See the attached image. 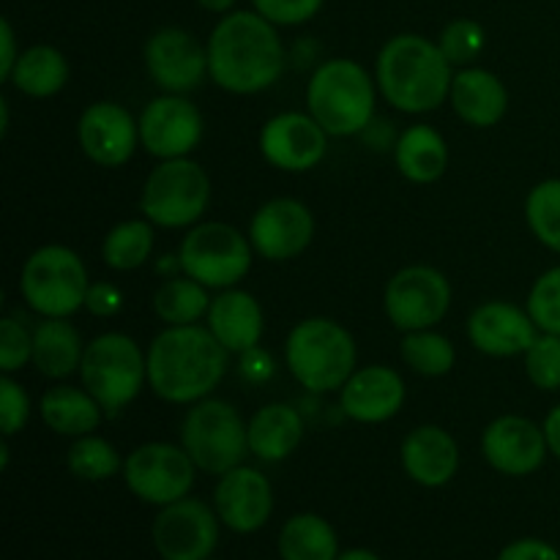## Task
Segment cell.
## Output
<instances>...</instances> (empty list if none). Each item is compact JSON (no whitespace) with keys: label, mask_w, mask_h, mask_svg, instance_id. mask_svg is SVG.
<instances>
[{"label":"cell","mask_w":560,"mask_h":560,"mask_svg":"<svg viewBox=\"0 0 560 560\" xmlns=\"http://www.w3.org/2000/svg\"><path fill=\"white\" fill-rule=\"evenodd\" d=\"M284 71V47L273 22L257 11H233L208 38V77L230 93H260Z\"/></svg>","instance_id":"1"},{"label":"cell","mask_w":560,"mask_h":560,"mask_svg":"<svg viewBox=\"0 0 560 560\" xmlns=\"http://www.w3.org/2000/svg\"><path fill=\"white\" fill-rule=\"evenodd\" d=\"M228 359L211 328L167 326L148 348V383L164 402L195 405L222 383Z\"/></svg>","instance_id":"2"},{"label":"cell","mask_w":560,"mask_h":560,"mask_svg":"<svg viewBox=\"0 0 560 560\" xmlns=\"http://www.w3.org/2000/svg\"><path fill=\"white\" fill-rule=\"evenodd\" d=\"M452 63L441 44L416 33L394 36L377 55V88L386 102L402 113L421 115L438 109L452 93Z\"/></svg>","instance_id":"3"},{"label":"cell","mask_w":560,"mask_h":560,"mask_svg":"<svg viewBox=\"0 0 560 560\" xmlns=\"http://www.w3.org/2000/svg\"><path fill=\"white\" fill-rule=\"evenodd\" d=\"M306 109L328 137L359 135L375 118V82L355 60H326L306 85Z\"/></svg>","instance_id":"4"},{"label":"cell","mask_w":560,"mask_h":560,"mask_svg":"<svg viewBox=\"0 0 560 560\" xmlns=\"http://www.w3.org/2000/svg\"><path fill=\"white\" fill-rule=\"evenodd\" d=\"M284 361L306 392H339L355 372V342L337 320L306 317L288 334Z\"/></svg>","instance_id":"5"},{"label":"cell","mask_w":560,"mask_h":560,"mask_svg":"<svg viewBox=\"0 0 560 560\" xmlns=\"http://www.w3.org/2000/svg\"><path fill=\"white\" fill-rule=\"evenodd\" d=\"M180 446L197 465V470L224 476L244 465L249 454V424L224 399H200L191 405L180 424Z\"/></svg>","instance_id":"6"},{"label":"cell","mask_w":560,"mask_h":560,"mask_svg":"<svg viewBox=\"0 0 560 560\" xmlns=\"http://www.w3.org/2000/svg\"><path fill=\"white\" fill-rule=\"evenodd\" d=\"M80 377L104 413H118L148 383V353L126 334H102L85 345Z\"/></svg>","instance_id":"7"},{"label":"cell","mask_w":560,"mask_h":560,"mask_svg":"<svg viewBox=\"0 0 560 560\" xmlns=\"http://www.w3.org/2000/svg\"><path fill=\"white\" fill-rule=\"evenodd\" d=\"M88 288L85 262L69 246H42L22 266V299L42 317H71L85 306Z\"/></svg>","instance_id":"8"},{"label":"cell","mask_w":560,"mask_h":560,"mask_svg":"<svg viewBox=\"0 0 560 560\" xmlns=\"http://www.w3.org/2000/svg\"><path fill=\"white\" fill-rule=\"evenodd\" d=\"M211 202V178L191 159H164L145 178L140 208L156 228H195Z\"/></svg>","instance_id":"9"},{"label":"cell","mask_w":560,"mask_h":560,"mask_svg":"<svg viewBox=\"0 0 560 560\" xmlns=\"http://www.w3.org/2000/svg\"><path fill=\"white\" fill-rule=\"evenodd\" d=\"M252 241L233 224L200 222L184 235L180 271L213 290L235 288L252 268Z\"/></svg>","instance_id":"10"},{"label":"cell","mask_w":560,"mask_h":560,"mask_svg":"<svg viewBox=\"0 0 560 560\" xmlns=\"http://www.w3.org/2000/svg\"><path fill=\"white\" fill-rule=\"evenodd\" d=\"M195 470L197 465L184 446L156 441L135 448L126 457L124 481L140 501L151 506H170L180 498H189Z\"/></svg>","instance_id":"11"},{"label":"cell","mask_w":560,"mask_h":560,"mask_svg":"<svg viewBox=\"0 0 560 560\" xmlns=\"http://www.w3.org/2000/svg\"><path fill=\"white\" fill-rule=\"evenodd\" d=\"M394 328L410 334L441 323L452 306V284L438 268L408 266L394 273L383 295Z\"/></svg>","instance_id":"12"},{"label":"cell","mask_w":560,"mask_h":560,"mask_svg":"<svg viewBox=\"0 0 560 560\" xmlns=\"http://www.w3.org/2000/svg\"><path fill=\"white\" fill-rule=\"evenodd\" d=\"M219 545V514L197 498L162 506L153 520V547L164 560H208Z\"/></svg>","instance_id":"13"},{"label":"cell","mask_w":560,"mask_h":560,"mask_svg":"<svg viewBox=\"0 0 560 560\" xmlns=\"http://www.w3.org/2000/svg\"><path fill=\"white\" fill-rule=\"evenodd\" d=\"M202 137V115L184 93H164L140 115V142L151 156H189Z\"/></svg>","instance_id":"14"},{"label":"cell","mask_w":560,"mask_h":560,"mask_svg":"<svg viewBox=\"0 0 560 560\" xmlns=\"http://www.w3.org/2000/svg\"><path fill=\"white\" fill-rule=\"evenodd\" d=\"M315 238V219L304 202L293 197H277L257 208L249 222V241L260 257L284 262L306 252Z\"/></svg>","instance_id":"15"},{"label":"cell","mask_w":560,"mask_h":560,"mask_svg":"<svg viewBox=\"0 0 560 560\" xmlns=\"http://www.w3.org/2000/svg\"><path fill=\"white\" fill-rule=\"evenodd\" d=\"M145 69L164 93H189L208 74V47L184 27H162L145 42Z\"/></svg>","instance_id":"16"},{"label":"cell","mask_w":560,"mask_h":560,"mask_svg":"<svg viewBox=\"0 0 560 560\" xmlns=\"http://www.w3.org/2000/svg\"><path fill=\"white\" fill-rule=\"evenodd\" d=\"M260 151L284 173H306L326 159L328 131L310 113L273 115L260 131Z\"/></svg>","instance_id":"17"},{"label":"cell","mask_w":560,"mask_h":560,"mask_svg":"<svg viewBox=\"0 0 560 560\" xmlns=\"http://www.w3.org/2000/svg\"><path fill=\"white\" fill-rule=\"evenodd\" d=\"M80 148L102 167H120L129 162L140 142V120L115 102H96L80 115L77 124Z\"/></svg>","instance_id":"18"},{"label":"cell","mask_w":560,"mask_h":560,"mask_svg":"<svg viewBox=\"0 0 560 560\" xmlns=\"http://www.w3.org/2000/svg\"><path fill=\"white\" fill-rule=\"evenodd\" d=\"M545 427H536L523 416H501L481 435L487 463L503 476H530L547 457Z\"/></svg>","instance_id":"19"},{"label":"cell","mask_w":560,"mask_h":560,"mask_svg":"<svg viewBox=\"0 0 560 560\" xmlns=\"http://www.w3.org/2000/svg\"><path fill=\"white\" fill-rule=\"evenodd\" d=\"M213 506L219 520L235 534H255L268 523L273 512V490L271 481L257 468L228 470L219 476V485L213 490Z\"/></svg>","instance_id":"20"},{"label":"cell","mask_w":560,"mask_h":560,"mask_svg":"<svg viewBox=\"0 0 560 560\" xmlns=\"http://www.w3.org/2000/svg\"><path fill=\"white\" fill-rule=\"evenodd\" d=\"M536 337H539V328L528 310H520L509 301H487L476 306L474 315L468 317L470 345L492 359L525 355Z\"/></svg>","instance_id":"21"},{"label":"cell","mask_w":560,"mask_h":560,"mask_svg":"<svg viewBox=\"0 0 560 560\" xmlns=\"http://www.w3.org/2000/svg\"><path fill=\"white\" fill-rule=\"evenodd\" d=\"M339 405L348 419L359 424H383L405 405V381L392 366H364L339 388Z\"/></svg>","instance_id":"22"},{"label":"cell","mask_w":560,"mask_h":560,"mask_svg":"<svg viewBox=\"0 0 560 560\" xmlns=\"http://www.w3.org/2000/svg\"><path fill=\"white\" fill-rule=\"evenodd\" d=\"M402 468L421 487L448 485L459 470L457 441L443 427H416L402 441Z\"/></svg>","instance_id":"23"},{"label":"cell","mask_w":560,"mask_h":560,"mask_svg":"<svg viewBox=\"0 0 560 560\" xmlns=\"http://www.w3.org/2000/svg\"><path fill=\"white\" fill-rule=\"evenodd\" d=\"M452 107L459 118L476 129H490L501 124L509 109V93L501 77L487 69H459L452 80Z\"/></svg>","instance_id":"24"},{"label":"cell","mask_w":560,"mask_h":560,"mask_svg":"<svg viewBox=\"0 0 560 560\" xmlns=\"http://www.w3.org/2000/svg\"><path fill=\"white\" fill-rule=\"evenodd\" d=\"M208 328L230 353H246L257 348L262 337V310L257 299L246 290L228 288L211 301Z\"/></svg>","instance_id":"25"},{"label":"cell","mask_w":560,"mask_h":560,"mask_svg":"<svg viewBox=\"0 0 560 560\" xmlns=\"http://www.w3.org/2000/svg\"><path fill=\"white\" fill-rule=\"evenodd\" d=\"M304 441V419L284 402H271L249 421V454L262 463H282Z\"/></svg>","instance_id":"26"},{"label":"cell","mask_w":560,"mask_h":560,"mask_svg":"<svg viewBox=\"0 0 560 560\" xmlns=\"http://www.w3.org/2000/svg\"><path fill=\"white\" fill-rule=\"evenodd\" d=\"M85 345L80 331L66 317H42L33 328V366L42 375L60 381L80 370Z\"/></svg>","instance_id":"27"},{"label":"cell","mask_w":560,"mask_h":560,"mask_svg":"<svg viewBox=\"0 0 560 560\" xmlns=\"http://www.w3.org/2000/svg\"><path fill=\"white\" fill-rule=\"evenodd\" d=\"M42 419L55 435L82 438L91 435L102 424L104 408L96 402L88 388L74 386H52L38 402Z\"/></svg>","instance_id":"28"},{"label":"cell","mask_w":560,"mask_h":560,"mask_svg":"<svg viewBox=\"0 0 560 560\" xmlns=\"http://www.w3.org/2000/svg\"><path fill=\"white\" fill-rule=\"evenodd\" d=\"M399 173L413 184H435L448 167L446 140L427 124L408 126L394 145Z\"/></svg>","instance_id":"29"},{"label":"cell","mask_w":560,"mask_h":560,"mask_svg":"<svg viewBox=\"0 0 560 560\" xmlns=\"http://www.w3.org/2000/svg\"><path fill=\"white\" fill-rule=\"evenodd\" d=\"M9 82L25 96H55L69 82V60L60 49L49 47V44H36L20 55Z\"/></svg>","instance_id":"30"},{"label":"cell","mask_w":560,"mask_h":560,"mask_svg":"<svg viewBox=\"0 0 560 560\" xmlns=\"http://www.w3.org/2000/svg\"><path fill=\"white\" fill-rule=\"evenodd\" d=\"M279 556L282 560H337V534L317 514H295L279 534Z\"/></svg>","instance_id":"31"},{"label":"cell","mask_w":560,"mask_h":560,"mask_svg":"<svg viewBox=\"0 0 560 560\" xmlns=\"http://www.w3.org/2000/svg\"><path fill=\"white\" fill-rule=\"evenodd\" d=\"M206 290V284H200L197 279L186 277V273L184 277L173 273L153 293V312L167 326H191L211 310L213 299H208Z\"/></svg>","instance_id":"32"},{"label":"cell","mask_w":560,"mask_h":560,"mask_svg":"<svg viewBox=\"0 0 560 560\" xmlns=\"http://www.w3.org/2000/svg\"><path fill=\"white\" fill-rule=\"evenodd\" d=\"M153 252V222L148 219H129L120 222L104 235L102 257L115 271H135L148 262Z\"/></svg>","instance_id":"33"},{"label":"cell","mask_w":560,"mask_h":560,"mask_svg":"<svg viewBox=\"0 0 560 560\" xmlns=\"http://www.w3.org/2000/svg\"><path fill=\"white\" fill-rule=\"evenodd\" d=\"M399 350H402L405 364L424 377L448 375L454 370V361H457V350H454L452 339L432 331V328L405 334Z\"/></svg>","instance_id":"34"},{"label":"cell","mask_w":560,"mask_h":560,"mask_svg":"<svg viewBox=\"0 0 560 560\" xmlns=\"http://www.w3.org/2000/svg\"><path fill=\"white\" fill-rule=\"evenodd\" d=\"M66 465L82 481L113 479L118 470H124L118 448L98 435L74 438L69 454H66Z\"/></svg>","instance_id":"35"},{"label":"cell","mask_w":560,"mask_h":560,"mask_svg":"<svg viewBox=\"0 0 560 560\" xmlns=\"http://www.w3.org/2000/svg\"><path fill=\"white\" fill-rule=\"evenodd\" d=\"M525 219H528L530 233L545 244L547 249L560 255V180H541L530 189L525 200Z\"/></svg>","instance_id":"36"},{"label":"cell","mask_w":560,"mask_h":560,"mask_svg":"<svg viewBox=\"0 0 560 560\" xmlns=\"http://www.w3.org/2000/svg\"><path fill=\"white\" fill-rule=\"evenodd\" d=\"M525 310L534 317L539 331L558 334L560 337V266L550 268V271L536 279Z\"/></svg>","instance_id":"37"},{"label":"cell","mask_w":560,"mask_h":560,"mask_svg":"<svg viewBox=\"0 0 560 560\" xmlns=\"http://www.w3.org/2000/svg\"><path fill=\"white\" fill-rule=\"evenodd\" d=\"M525 372L530 383L541 392H558L560 388V337L541 331L530 350L525 353Z\"/></svg>","instance_id":"38"},{"label":"cell","mask_w":560,"mask_h":560,"mask_svg":"<svg viewBox=\"0 0 560 560\" xmlns=\"http://www.w3.org/2000/svg\"><path fill=\"white\" fill-rule=\"evenodd\" d=\"M441 49L452 66H468L485 49V27L474 20H454L443 27Z\"/></svg>","instance_id":"39"},{"label":"cell","mask_w":560,"mask_h":560,"mask_svg":"<svg viewBox=\"0 0 560 560\" xmlns=\"http://www.w3.org/2000/svg\"><path fill=\"white\" fill-rule=\"evenodd\" d=\"M33 359V331H27L14 317L0 320V370L14 375Z\"/></svg>","instance_id":"40"},{"label":"cell","mask_w":560,"mask_h":560,"mask_svg":"<svg viewBox=\"0 0 560 560\" xmlns=\"http://www.w3.org/2000/svg\"><path fill=\"white\" fill-rule=\"evenodd\" d=\"M31 419V399L11 375L0 377V430L3 438L16 435Z\"/></svg>","instance_id":"41"},{"label":"cell","mask_w":560,"mask_h":560,"mask_svg":"<svg viewBox=\"0 0 560 560\" xmlns=\"http://www.w3.org/2000/svg\"><path fill=\"white\" fill-rule=\"evenodd\" d=\"M323 0H255L257 14L273 25H301L320 11Z\"/></svg>","instance_id":"42"},{"label":"cell","mask_w":560,"mask_h":560,"mask_svg":"<svg viewBox=\"0 0 560 560\" xmlns=\"http://www.w3.org/2000/svg\"><path fill=\"white\" fill-rule=\"evenodd\" d=\"M85 306L96 317H115L124 306V293L113 282H91Z\"/></svg>","instance_id":"43"},{"label":"cell","mask_w":560,"mask_h":560,"mask_svg":"<svg viewBox=\"0 0 560 560\" xmlns=\"http://www.w3.org/2000/svg\"><path fill=\"white\" fill-rule=\"evenodd\" d=\"M498 560H560L558 550L541 539H520L503 547Z\"/></svg>","instance_id":"44"},{"label":"cell","mask_w":560,"mask_h":560,"mask_svg":"<svg viewBox=\"0 0 560 560\" xmlns=\"http://www.w3.org/2000/svg\"><path fill=\"white\" fill-rule=\"evenodd\" d=\"M241 375L249 383H266L273 375V359L257 345V348L241 353Z\"/></svg>","instance_id":"45"},{"label":"cell","mask_w":560,"mask_h":560,"mask_svg":"<svg viewBox=\"0 0 560 560\" xmlns=\"http://www.w3.org/2000/svg\"><path fill=\"white\" fill-rule=\"evenodd\" d=\"M22 52H16V38L11 31L9 20H0V80H11V71H14L16 60Z\"/></svg>","instance_id":"46"},{"label":"cell","mask_w":560,"mask_h":560,"mask_svg":"<svg viewBox=\"0 0 560 560\" xmlns=\"http://www.w3.org/2000/svg\"><path fill=\"white\" fill-rule=\"evenodd\" d=\"M545 438H547V446H550V452L560 459V405H556V408L547 413Z\"/></svg>","instance_id":"47"},{"label":"cell","mask_w":560,"mask_h":560,"mask_svg":"<svg viewBox=\"0 0 560 560\" xmlns=\"http://www.w3.org/2000/svg\"><path fill=\"white\" fill-rule=\"evenodd\" d=\"M337 560H381L372 550H364V547H355V550L339 552Z\"/></svg>","instance_id":"48"},{"label":"cell","mask_w":560,"mask_h":560,"mask_svg":"<svg viewBox=\"0 0 560 560\" xmlns=\"http://www.w3.org/2000/svg\"><path fill=\"white\" fill-rule=\"evenodd\" d=\"M197 3H200L202 9H208V11H217V14H222V11H228L230 5L235 3V0H197Z\"/></svg>","instance_id":"49"},{"label":"cell","mask_w":560,"mask_h":560,"mask_svg":"<svg viewBox=\"0 0 560 560\" xmlns=\"http://www.w3.org/2000/svg\"><path fill=\"white\" fill-rule=\"evenodd\" d=\"M5 131H9V102L0 98V135H5Z\"/></svg>","instance_id":"50"},{"label":"cell","mask_w":560,"mask_h":560,"mask_svg":"<svg viewBox=\"0 0 560 560\" xmlns=\"http://www.w3.org/2000/svg\"><path fill=\"white\" fill-rule=\"evenodd\" d=\"M208 560H213V558H208Z\"/></svg>","instance_id":"51"}]
</instances>
